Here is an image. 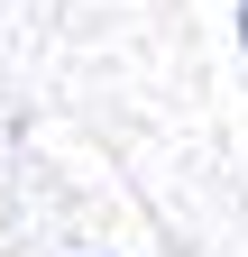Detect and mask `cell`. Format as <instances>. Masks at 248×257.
Listing matches in <instances>:
<instances>
[{
    "instance_id": "obj_1",
    "label": "cell",
    "mask_w": 248,
    "mask_h": 257,
    "mask_svg": "<svg viewBox=\"0 0 248 257\" xmlns=\"http://www.w3.org/2000/svg\"><path fill=\"white\" fill-rule=\"evenodd\" d=\"M239 28H248V0H239Z\"/></svg>"
}]
</instances>
